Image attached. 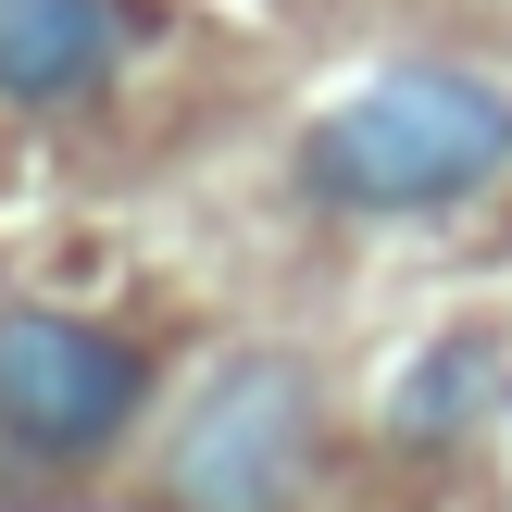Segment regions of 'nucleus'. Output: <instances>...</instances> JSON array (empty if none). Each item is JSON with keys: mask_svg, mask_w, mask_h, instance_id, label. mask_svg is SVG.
I'll return each instance as SVG.
<instances>
[{"mask_svg": "<svg viewBox=\"0 0 512 512\" xmlns=\"http://www.w3.org/2000/svg\"><path fill=\"white\" fill-rule=\"evenodd\" d=\"M512 163V88L475 63H400L300 138V188L338 213H438Z\"/></svg>", "mask_w": 512, "mask_h": 512, "instance_id": "obj_1", "label": "nucleus"}, {"mask_svg": "<svg viewBox=\"0 0 512 512\" xmlns=\"http://www.w3.org/2000/svg\"><path fill=\"white\" fill-rule=\"evenodd\" d=\"M300 475H313V388H300V363H225L163 450L175 512H288Z\"/></svg>", "mask_w": 512, "mask_h": 512, "instance_id": "obj_2", "label": "nucleus"}, {"mask_svg": "<svg viewBox=\"0 0 512 512\" xmlns=\"http://www.w3.org/2000/svg\"><path fill=\"white\" fill-rule=\"evenodd\" d=\"M150 363L113 338V325L75 313H0V438L38 450V463H88L138 425Z\"/></svg>", "mask_w": 512, "mask_h": 512, "instance_id": "obj_3", "label": "nucleus"}, {"mask_svg": "<svg viewBox=\"0 0 512 512\" xmlns=\"http://www.w3.org/2000/svg\"><path fill=\"white\" fill-rule=\"evenodd\" d=\"M138 38H150L138 0H0V100L13 113H75L125 75Z\"/></svg>", "mask_w": 512, "mask_h": 512, "instance_id": "obj_4", "label": "nucleus"}, {"mask_svg": "<svg viewBox=\"0 0 512 512\" xmlns=\"http://www.w3.org/2000/svg\"><path fill=\"white\" fill-rule=\"evenodd\" d=\"M475 375H488V350H438V363H425V388L400 400V425H413V438H438L450 413H475V400H488Z\"/></svg>", "mask_w": 512, "mask_h": 512, "instance_id": "obj_5", "label": "nucleus"}]
</instances>
